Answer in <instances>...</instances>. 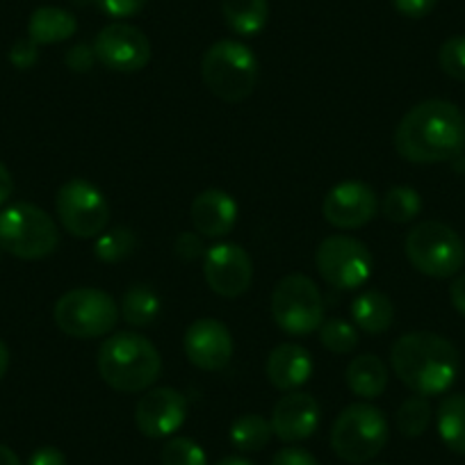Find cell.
<instances>
[{
	"label": "cell",
	"mask_w": 465,
	"mask_h": 465,
	"mask_svg": "<svg viewBox=\"0 0 465 465\" xmlns=\"http://www.w3.org/2000/svg\"><path fill=\"white\" fill-rule=\"evenodd\" d=\"M465 146V114L450 101L429 98L411 107L395 131V149L415 164L454 160Z\"/></svg>",
	"instance_id": "obj_1"
},
{
	"label": "cell",
	"mask_w": 465,
	"mask_h": 465,
	"mask_svg": "<svg viewBox=\"0 0 465 465\" xmlns=\"http://www.w3.org/2000/svg\"><path fill=\"white\" fill-rule=\"evenodd\" d=\"M391 365L406 388L422 397L445 395L460 372L459 349L431 331H413L392 344Z\"/></svg>",
	"instance_id": "obj_2"
},
{
	"label": "cell",
	"mask_w": 465,
	"mask_h": 465,
	"mask_svg": "<svg viewBox=\"0 0 465 465\" xmlns=\"http://www.w3.org/2000/svg\"><path fill=\"white\" fill-rule=\"evenodd\" d=\"M98 374L119 392L149 391L163 372L158 347L135 331L114 333L98 349Z\"/></svg>",
	"instance_id": "obj_3"
},
{
	"label": "cell",
	"mask_w": 465,
	"mask_h": 465,
	"mask_svg": "<svg viewBox=\"0 0 465 465\" xmlns=\"http://www.w3.org/2000/svg\"><path fill=\"white\" fill-rule=\"evenodd\" d=\"M201 75L210 92L226 103H242L258 84V60L252 48L235 39H219L201 60Z\"/></svg>",
	"instance_id": "obj_4"
},
{
	"label": "cell",
	"mask_w": 465,
	"mask_h": 465,
	"mask_svg": "<svg viewBox=\"0 0 465 465\" xmlns=\"http://www.w3.org/2000/svg\"><path fill=\"white\" fill-rule=\"evenodd\" d=\"M60 231L51 214L35 203L7 205L0 213V249L21 261H42L55 253Z\"/></svg>",
	"instance_id": "obj_5"
},
{
	"label": "cell",
	"mask_w": 465,
	"mask_h": 465,
	"mask_svg": "<svg viewBox=\"0 0 465 465\" xmlns=\"http://www.w3.org/2000/svg\"><path fill=\"white\" fill-rule=\"evenodd\" d=\"M391 427L381 409L356 401L335 418L331 429V447L347 463H368L386 447Z\"/></svg>",
	"instance_id": "obj_6"
},
{
	"label": "cell",
	"mask_w": 465,
	"mask_h": 465,
	"mask_svg": "<svg viewBox=\"0 0 465 465\" xmlns=\"http://www.w3.org/2000/svg\"><path fill=\"white\" fill-rule=\"evenodd\" d=\"M411 265L431 279H450L463 270L465 244L459 232L442 222H422L413 226L404 242Z\"/></svg>",
	"instance_id": "obj_7"
},
{
	"label": "cell",
	"mask_w": 465,
	"mask_h": 465,
	"mask_svg": "<svg viewBox=\"0 0 465 465\" xmlns=\"http://www.w3.org/2000/svg\"><path fill=\"white\" fill-rule=\"evenodd\" d=\"M55 324L71 338H103L119 322V303L98 288H75L62 294L53 308Z\"/></svg>",
	"instance_id": "obj_8"
},
{
	"label": "cell",
	"mask_w": 465,
	"mask_h": 465,
	"mask_svg": "<svg viewBox=\"0 0 465 465\" xmlns=\"http://www.w3.org/2000/svg\"><path fill=\"white\" fill-rule=\"evenodd\" d=\"M272 317L290 335H308L324 324V297L306 274H288L272 292Z\"/></svg>",
	"instance_id": "obj_9"
},
{
	"label": "cell",
	"mask_w": 465,
	"mask_h": 465,
	"mask_svg": "<svg viewBox=\"0 0 465 465\" xmlns=\"http://www.w3.org/2000/svg\"><path fill=\"white\" fill-rule=\"evenodd\" d=\"M315 265L322 279L338 290H359L372 276V253L351 235H331L317 247Z\"/></svg>",
	"instance_id": "obj_10"
},
{
	"label": "cell",
	"mask_w": 465,
	"mask_h": 465,
	"mask_svg": "<svg viewBox=\"0 0 465 465\" xmlns=\"http://www.w3.org/2000/svg\"><path fill=\"white\" fill-rule=\"evenodd\" d=\"M57 217L74 238H98L110 222L105 194L84 178H71L60 187L55 199Z\"/></svg>",
	"instance_id": "obj_11"
},
{
	"label": "cell",
	"mask_w": 465,
	"mask_h": 465,
	"mask_svg": "<svg viewBox=\"0 0 465 465\" xmlns=\"http://www.w3.org/2000/svg\"><path fill=\"white\" fill-rule=\"evenodd\" d=\"M96 60L114 74H135L151 60V42L140 28L131 24H110L94 42Z\"/></svg>",
	"instance_id": "obj_12"
},
{
	"label": "cell",
	"mask_w": 465,
	"mask_h": 465,
	"mask_svg": "<svg viewBox=\"0 0 465 465\" xmlns=\"http://www.w3.org/2000/svg\"><path fill=\"white\" fill-rule=\"evenodd\" d=\"M205 283L219 297H242L253 281L252 256L235 242H222L208 249L203 256Z\"/></svg>",
	"instance_id": "obj_13"
},
{
	"label": "cell",
	"mask_w": 465,
	"mask_h": 465,
	"mask_svg": "<svg viewBox=\"0 0 465 465\" xmlns=\"http://www.w3.org/2000/svg\"><path fill=\"white\" fill-rule=\"evenodd\" d=\"M379 199L370 185L361 181L338 183L322 203V214L340 231H356L377 217Z\"/></svg>",
	"instance_id": "obj_14"
},
{
	"label": "cell",
	"mask_w": 465,
	"mask_h": 465,
	"mask_svg": "<svg viewBox=\"0 0 465 465\" xmlns=\"http://www.w3.org/2000/svg\"><path fill=\"white\" fill-rule=\"evenodd\" d=\"M187 400L176 388L160 386L146 391L135 406V424L146 438H169L185 424Z\"/></svg>",
	"instance_id": "obj_15"
},
{
	"label": "cell",
	"mask_w": 465,
	"mask_h": 465,
	"mask_svg": "<svg viewBox=\"0 0 465 465\" xmlns=\"http://www.w3.org/2000/svg\"><path fill=\"white\" fill-rule=\"evenodd\" d=\"M185 356L194 368L205 372H217L226 368L232 359V335L223 322L203 317L192 322L183 338Z\"/></svg>",
	"instance_id": "obj_16"
},
{
	"label": "cell",
	"mask_w": 465,
	"mask_h": 465,
	"mask_svg": "<svg viewBox=\"0 0 465 465\" xmlns=\"http://www.w3.org/2000/svg\"><path fill=\"white\" fill-rule=\"evenodd\" d=\"M322 420L320 401L308 392H288L272 413L274 436L283 442H302L317 431Z\"/></svg>",
	"instance_id": "obj_17"
},
{
	"label": "cell",
	"mask_w": 465,
	"mask_h": 465,
	"mask_svg": "<svg viewBox=\"0 0 465 465\" xmlns=\"http://www.w3.org/2000/svg\"><path fill=\"white\" fill-rule=\"evenodd\" d=\"M190 214L199 235L222 240L238 223V203L223 190H203L192 201Z\"/></svg>",
	"instance_id": "obj_18"
},
{
	"label": "cell",
	"mask_w": 465,
	"mask_h": 465,
	"mask_svg": "<svg viewBox=\"0 0 465 465\" xmlns=\"http://www.w3.org/2000/svg\"><path fill=\"white\" fill-rule=\"evenodd\" d=\"M265 372L272 386L283 392H292L311 379L312 359L308 354V349L302 347V344L283 342L270 351Z\"/></svg>",
	"instance_id": "obj_19"
},
{
	"label": "cell",
	"mask_w": 465,
	"mask_h": 465,
	"mask_svg": "<svg viewBox=\"0 0 465 465\" xmlns=\"http://www.w3.org/2000/svg\"><path fill=\"white\" fill-rule=\"evenodd\" d=\"M75 30H78L75 16L69 10L53 5L37 7L28 21V39H33L37 46L66 42V39L74 37Z\"/></svg>",
	"instance_id": "obj_20"
},
{
	"label": "cell",
	"mask_w": 465,
	"mask_h": 465,
	"mask_svg": "<svg viewBox=\"0 0 465 465\" xmlns=\"http://www.w3.org/2000/svg\"><path fill=\"white\" fill-rule=\"evenodd\" d=\"M351 317H354L356 329L365 333H386L395 322V303L379 290H365L351 303Z\"/></svg>",
	"instance_id": "obj_21"
},
{
	"label": "cell",
	"mask_w": 465,
	"mask_h": 465,
	"mask_svg": "<svg viewBox=\"0 0 465 465\" xmlns=\"http://www.w3.org/2000/svg\"><path fill=\"white\" fill-rule=\"evenodd\" d=\"M347 386L361 400H377L388 386V368L374 354L356 356L347 368Z\"/></svg>",
	"instance_id": "obj_22"
},
{
	"label": "cell",
	"mask_w": 465,
	"mask_h": 465,
	"mask_svg": "<svg viewBox=\"0 0 465 465\" xmlns=\"http://www.w3.org/2000/svg\"><path fill=\"white\" fill-rule=\"evenodd\" d=\"M222 15L226 25L240 37H256L270 19L267 0H222Z\"/></svg>",
	"instance_id": "obj_23"
},
{
	"label": "cell",
	"mask_w": 465,
	"mask_h": 465,
	"mask_svg": "<svg viewBox=\"0 0 465 465\" xmlns=\"http://www.w3.org/2000/svg\"><path fill=\"white\" fill-rule=\"evenodd\" d=\"M438 436L447 450L465 456V395H447L436 411Z\"/></svg>",
	"instance_id": "obj_24"
},
{
	"label": "cell",
	"mask_w": 465,
	"mask_h": 465,
	"mask_svg": "<svg viewBox=\"0 0 465 465\" xmlns=\"http://www.w3.org/2000/svg\"><path fill=\"white\" fill-rule=\"evenodd\" d=\"M160 297L149 285H131L119 302V315L135 329L153 326L160 317Z\"/></svg>",
	"instance_id": "obj_25"
},
{
	"label": "cell",
	"mask_w": 465,
	"mask_h": 465,
	"mask_svg": "<svg viewBox=\"0 0 465 465\" xmlns=\"http://www.w3.org/2000/svg\"><path fill=\"white\" fill-rule=\"evenodd\" d=\"M228 436H231L235 450L244 451V454H253V451H261L270 445L274 429H272V420L262 418L258 413H244L231 424Z\"/></svg>",
	"instance_id": "obj_26"
},
{
	"label": "cell",
	"mask_w": 465,
	"mask_h": 465,
	"mask_svg": "<svg viewBox=\"0 0 465 465\" xmlns=\"http://www.w3.org/2000/svg\"><path fill=\"white\" fill-rule=\"evenodd\" d=\"M420 210H422V199H420V194L413 190V187H406V185L391 187L381 201L383 217L392 223L413 222V219L420 214Z\"/></svg>",
	"instance_id": "obj_27"
},
{
	"label": "cell",
	"mask_w": 465,
	"mask_h": 465,
	"mask_svg": "<svg viewBox=\"0 0 465 465\" xmlns=\"http://www.w3.org/2000/svg\"><path fill=\"white\" fill-rule=\"evenodd\" d=\"M137 247L135 232L131 228H112V231L101 232L94 244V253L105 265H116V262L126 261Z\"/></svg>",
	"instance_id": "obj_28"
},
{
	"label": "cell",
	"mask_w": 465,
	"mask_h": 465,
	"mask_svg": "<svg viewBox=\"0 0 465 465\" xmlns=\"http://www.w3.org/2000/svg\"><path fill=\"white\" fill-rule=\"evenodd\" d=\"M431 418L433 411L427 397H409V400L400 406V411H397V429H400L401 436L418 438L427 431L429 424H431Z\"/></svg>",
	"instance_id": "obj_29"
},
{
	"label": "cell",
	"mask_w": 465,
	"mask_h": 465,
	"mask_svg": "<svg viewBox=\"0 0 465 465\" xmlns=\"http://www.w3.org/2000/svg\"><path fill=\"white\" fill-rule=\"evenodd\" d=\"M320 342L333 354H349L359 347V329L338 317L324 320L320 326Z\"/></svg>",
	"instance_id": "obj_30"
},
{
	"label": "cell",
	"mask_w": 465,
	"mask_h": 465,
	"mask_svg": "<svg viewBox=\"0 0 465 465\" xmlns=\"http://www.w3.org/2000/svg\"><path fill=\"white\" fill-rule=\"evenodd\" d=\"M160 465H208V459L199 442L185 436H173L160 451Z\"/></svg>",
	"instance_id": "obj_31"
},
{
	"label": "cell",
	"mask_w": 465,
	"mask_h": 465,
	"mask_svg": "<svg viewBox=\"0 0 465 465\" xmlns=\"http://www.w3.org/2000/svg\"><path fill=\"white\" fill-rule=\"evenodd\" d=\"M438 62L450 78L465 83V35L447 39L438 51Z\"/></svg>",
	"instance_id": "obj_32"
},
{
	"label": "cell",
	"mask_w": 465,
	"mask_h": 465,
	"mask_svg": "<svg viewBox=\"0 0 465 465\" xmlns=\"http://www.w3.org/2000/svg\"><path fill=\"white\" fill-rule=\"evenodd\" d=\"M94 3L103 15L112 16V19H131L144 10L149 0H94Z\"/></svg>",
	"instance_id": "obj_33"
},
{
	"label": "cell",
	"mask_w": 465,
	"mask_h": 465,
	"mask_svg": "<svg viewBox=\"0 0 465 465\" xmlns=\"http://www.w3.org/2000/svg\"><path fill=\"white\" fill-rule=\"evenodd\" d=\"M39 60V46L33 39H19V42L12 44L10 48V62L19 71H28L37 64Z\"/></svg>",
	"instance_id": "obj_34"
},
{
	"label": "cell",
	"mask_w": 465,
	"mask_h": 465,
	"mask_svg": "<svg viewBox=\"0 0 465 465\" xmlns=\"http://www.w3.org/2000/svg\"><path fill=\"white\" fill-rule=\"evenodd\" d=\"M66 66L75 74H87V71L94 69L96 64V53H94V46H87V44H75L74 48H69L64 57Z\"/></svg>",
	"instance_id": "obj_35"
},
{
	"label": "cell",
	"mask_w": 465,
	"mask_h": 465,
	"mask_svg": "<svg viewBox=\"0 0 465 465\" xmlns=\"http://www.w3.org/2000/svg\"><path fill=\"white\" fill-rule=\"evenodd\" d=\"M205 252H208V249L203 247V240L199 238V232L185 231V232H181V235H178L176 256L181 258V261H187V262L199 261V258L205 256Z\"/></svg>",
	"instance_id": "obj_36"
},
{
	"label": "cell",
	"mask_w": 465,
	"mask_h": 465,
	"mask_svg": "<svg viewBox=\"0 0 465 465\" xmlns=\"http://www.w3.org/2000/svg\"><path fill=\"white\" fill-rule=\"evenodd\" d=\"M391 3L401 16H409V19H422V16H427L429 12L436 7L438 0H391Z\"/></svg>",
	"instance_id": "obj_37"
},
{
	"label": "cell",
	"mask_w": 465,
	"mask_h": 465,
	"mask_svg": "<svg viewBox=\"0 0 465 465\" xmlns=\"http://www.w3.org/2000/svg\"><path fill=\"white\" fill-rule=\"evenodd\" d=\"M272 465H320L315 456L306 450H299V447H285V450L276 451Z\"/></svg>",
	"instance_id": "obj_38"
},
{
	"label": "cell",
	"mask_w": 465,
	"mask_h": 465,
	"mask_svg": "<svg viewBox=\"0 0 465 465\" xmlns=\"http://www.w3.org/2000/svg\"><path fill=\"white\" fill-rule=\"evenodd\" d=\"M28 465H69L64 451L57 447H39L28 459Z\"/></svg>",
	"instance_id": "obj_39"
},
{
	"label": "cell",
	"mask_w": 465,
	"mask_h": 465,
	"mask_svg": "<svg viewBox=\"0 0 465 465\" xmlns=\"http://www.w3.org/2000/svg\"><path fill=\"white\" fill-rule=\"evenodd\" d=\"M450 299H451V306L465 317V274L456 276L454 283L450 288Z\"/></svg>",
	"instance_id": "obj_40"
},
{
	"label": "cell",
	"mask_w": 465,
	"mask_h": 465,
	"mask_svg": "<svg viewBox=\"0 0 465 465\" xmlns=\"http://www.w3.org/2000/svg\"><path fill=\"white\" fill-rule=\"evenodd\" d=\"M12 192H15V178H12L10 169L0 163V205H5L10 201Z\"/></svg>",
	"instance_id": "obj_41"
},
{
	"label": "cell",
	"mask_w": 465,
	"mask_h": 465,
	"mask_svg": "<svg viewBox=\"0 0 465 465\" xmlns=\"http://www.w3.org/2000/svg\"><path fill=\"white\" fill-rule=\"evenodd\" d=\"M0 465H21V459L16 456L15 450L7 445H0Z\"/></svg>",
	"instance_id": "obj_42"
},
{
	"label": "cell",
	"mask_w": 465,
	"mask_h": 465,
	"mask_svg": "<svg viewBox=\"0 0 465 465\" xmlns=\"http://www.w3.org/2000/svg\"><path fill=\"white\" fill-rule=\"evenodd\" d=\"M7 370H10V349L0 340V379H5Z\"/></svg>",
	"instance_id": "obj_43"
},
{
	"label": "cell",
	"mask_w": 465,
	"mask_h": 465,
	"mask_svg": "<svg viewBox=\"0 0 465 465\" xmlns=\"http://www.w3.org/2000/svg\"><path fill=\"white\" fill-rule=\"evenodd\" d=\"M217 465H256V463L249 459H244V456H226V459L219 460Z\"/></svg>",
	"instance_id": "obj_44"
},
{
	"label": "cell",
	"mask_w": 465,
	"mask_h": 465,
	"mask_svg": "<svg viewBox=\"0 0 465 465\" xmlns=\"http://www.w3.org/2000/svg\"><path fill=\"white\" fill-rule=\"evenodd\" d=\"M0 252H3V249H0Z\"/></svg>",
	"instance_id": "obj_45"
},
{
	"label": "cell",
	"mask_w": 465,
	"mask_h": 465,
	"mask_svg": "<svg viewBox=\"0 0 465 465\" xmlns=\"http://www.w3.org/2000/svg\"><path fill=\"white\" fill-rule=\"evenodd\" d=\"M381 465H383V463H381Z\"/></svg>",
	"instance_id": "obj_46"
}]
</instances>
